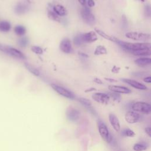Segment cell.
Segmentation results:
<instances>
[{
    "label": "cell",
    "mask_w": 151,
    "mask_h": 151,
    "mask_svg": "<svg viewBox=\"0 0 151 151\" xmlns=\"http://www.w3.org/2000/svg\"><path fill=\"white\" fill-rule=\"evenodd\" d=\"M124 119L128 123L134 124L140 120V116L137 112L134 111H129L125 114Z\"/></svg>",
    "instance_id": "ba28073f"
},
{
    "label": "cell",
    "mask_w": 151,
    "mask_h": 151,
    "mask_svg": "<svg viewBox=\"0 0 151 151\" xmlns=\"http://www.w3.org/2000/svg\"><path fill=\"white\" fill-rule=\"evenodd\" d=\"M67 118L71 122H76L80 118V112L74 108L67 109L66 111Z\"/></svg>",
    "instance_id": "30bf717a"
},
{
    "label": "cell",
    "mask_w": 151,
    "mask_h": 151,
    "mask_svg": "<svg viewBox=\"0 0 151 151\" xmlns=\"http://www.w3.org/2000/svg\"><path fill=\"white\" fill-rule=\"evenodd\" d=\"M28 9H29V6L27 4L25 3L20 2L16 5L15 8V11L17 14L21 15L27 12L28 11Z\"/></svg>",
    "instance_id": "2e32d148"
},
{
    "label": "cell",
    "mask_w": 151,
    "mask_h": 151,
    "mask_svg": "<svg viewBox=\"0 0 151 151\" xmlns=\"http://www.w3.org/2000/svg\"><path fill=\"white\" fill-rule=\"evenodd\" d=\"M121 135L124 137H133L135 136V133L132 130L126 128L122 131Z\"/></svg>",
    "instance_id": "4316f807"
},
{
    "label": "cell",
    "mask_w": 151,
    "mask_h": 151,
    "mask_svg": "<svg viewBox=\"0 0 151 151\" xmlns=\"http://www.w3.org/2000/svg\"><path fill=\"white\" fill-rule=\"evenodd\" d=\"M97 127L99 134L101 137L102 139L107 143H111L113 140V137L111 134L110 133L105 123L103 122L101 120H98Z\"/></svg>",
    "instance_id": "7a4b0ae2"
},
{
    "label": "cell",
    "mask_w": 151,
    "mask_h": 151,
    "mask_svg": "<svg viewBox=\"0 0 151 151\" xmlns=\"http://www.w3.org/2000/svg\"><path fill=\"white\" fill-rule=\"evenodd\" d=\"M109 120L114 130L117 132H119L120 130V124L117 117L115 114L110 113L109 116Z\"/></svg>",
    "instance_id": "5bb4252c"
},
{
    "label": "cell",
    "mask_w": 151,
    "mask_h": 151,
    "mask_svg": "<svg viewBox=\"0 0 151 151\" xmlns=\"http://www.w3.org/2000/svg\"><path fill=\"white\" fill-rule=\"evenodd\" d=\"M78 101L81 103L82 105H83L84 107H87V109H90L92 108V104H91V102L90 100H89L88 99H85V98H78Z\"/></svg>",
    "instance_id": "484cf974"
},
{
    "label": "cell",
    "mask_w": 151,
    "mask_h": 151,
    "mask_svg": "<svg viewBox=\"0 0 151 151\" xmlns=\"http://www.w3.org/2000/svg\"><path fill=\"white\" fill-rule=\"evenodd\" d=\"M81 38L84 42H93L97 40V36L94 31H90L81 34Z\"/></svg>",
    "instance_id": "9a60e30c"
},
{
    "label": "cell",
    "mask_w": 151,
    "mask_h": 151,
    "mask_svg": "<svg viewBox=\"0 0 151 151\" xmlns=\"http://www.w3.org/2000/svg\"><path fill=\"white\" fill-rule=\"evenodd\" d=\"M25 67L27 68V69L32 74H34L35 76H39L40 75V71L38 69H37L35 67H34V66H32V65H31L29 63H25L24 64Z\"/></svg>",
    "instance_id": "603a6c76"
},
{
    "label": "cell",
    "mask_w": 151,
    "mask_h": 151,
    "mask_svg": "<svg viewBox=\"0 0 151 151\" xmlns=\"http://www.w3.org/2000/svg\"><path fill=\"white\" fill-rule=\"evenodd\" d=\"M73 41H74V44L77 46H79V45H81V44H83L84 43V42L81 38V34L76 35L74 38Z\"/></svg>",
    "instance_id": "4dcf8cb0"
},
{
    "label": "cell",
    "mask_w": 151,
    "mask_h": 151,
    "mask_svg": "<svg viewBox=\"0 0 151 151\" xmlns=\"http://www.w3.org/2000/svg\"><path fill=\"white\" fill-rule=\"evenodd\" d=\"M108 88L112 92L117 93H122V94H129L131 93L132 91L126 87L121 86H116L111 85L108 86Z\"/></svg>",
    "instance_id": "7c38bea8"
},
{
    "label": "cell",
    "mask_w": 151,
    "mask_h": 151,
    "mask_svg": "<svg viewBox=\"0 0 151 151\" xmlns=\"http://www.w3.org/2000/svg\"><path fill=\"white\" fill-rule=\"evenodd\" d=\"M134 63L136 64L139 66H145L147 65H150L151 63L150 58L148 57H142L139 58L134 60Z\"/></svg>",
    "instance_id": "ac0fdd59"
},
{
    "label": "cell",
    "mask_w": 151,
    "mask_h": 151,
    "mask_svg": "<svg viewBox=\"0 0 151 151\" xmlns=\"http://www.w3.org/2000/svg\"><path fill=\"white\" fill-rule=\"evenodd\" d=\"M93 99L97 103L107 104L110 100L109 96L107 94L103 93H96L92 95Z\"/></svg>",
    "instance_id": "9c48e42d"
},
{
    "label": "cell",
    "mask_w": 151,
    "mask_h": 151,
    "mask_svg": "<svg viewBox=\"0 0 151 151\" xmlns=\"http://www.w3.org/2000/svg\"><path fill=\"white\" fill-rule=\"evenodd\" d=\"M51 86L54 91H55L60 95L64 96V97H66L70 99H74L75 98V96L72 92H71L70 91H69L68 90L66 89L65 88L62 86H60L55 84H51Z\"/></svg>",
    "instance_id": "52a82bcc"
},
{
    "label": "cell",
    "mask_w": 151,
    "mask_h": 151,
    "mask_svg": "<svg viewBox=\"0 0 151 151\" xmlns=\"http://www.w3.org/2000/svg\"><path fill=\"white\" fill-rule=\"evenodd\" d=\"M145 131L146 133L149 136V137H151V128L150 127H146L145 129Z\"/></svg>",
    "instance_id": "836d02e7"
},
{
    "label": "cell",
    "mask_w": 151,
    "mask_h": 151,
    "mask_svg": "<svg viewBox=\"0 0 151 151\" xmlns=\"http://www.w3.org/2000/svg\"><path fill=\"white\" fill-rule=\"evenodd\" d=\"M60 50L65 53H70L72 51V46L70 40L68 38L63 39L60 44Z\"/></svg>",
    "instance_id": "4fadbf2b"
},
{
    "label": "cell",
    "mask_w": 151,
    "mask_h": 151,
    "mask_svg": "<svg viewBox=\"0 0 151 151\" xmlns=\"http://www.w3.org/2000/svg\"><path fill=\"white\" fill-rule=\"evenodd\" d=\"M126 37L127 38L136 41H147L150 39V35L146 33L137 32H129L126 33Z\"/></svg>",
    "instance_id": "8992f818"
},
{
    "label": "cell",
    "mask_w": 151,
    "mask_h": 151,
    "mask_svg": "<svg viewBox=\"0 0 151 151\" xmlns=\"http://www.w3.org/2000/svg\"><path fill=\"white\" fill-rule=\"evenodd\" d=\"M53 11L58 16L63 17L67 14V10L63 6L61 5H56L54 6Z\"/></svg>",
    "instance_id": "e0dca14e"
},
{
    "label": "cell",
    "mask_w": 151,
    "mask_h": 151,
    "mask_svg": "<svg viewBox=\"0 0 151 151\" xmlns=\"http://www.w3.org/2000/svg\"><path fill=\"white\" fill-rule=\"evenodd\" d=\"M148 147V145L145 142H139L135 143L133 147L134 151H144Z\"/></svg>",
    "instance_id": "ffe728a7"
},
{
    "label": "cell",
    "mask_w": 151,
    "mask_h": 151,
    "mask_svg": "<svg viewBox=\"0 0 151 151\" xmlns=\"http://www.w3.org/2000/svg\"><path fill=\"white\" fill-rule=\"evenodd\" d=\"M107 95L109 96L110 98H111L114 101L119 102L121 100V96L119 93H114V92H110L107 94Z\"/></svg>",
    "instance_id": "83f0119b"
},
{
    "label": "cell",
    "mask_w": 151,
    "mask_h": 151,
    "mask_svg": "<svg viewBox=\"0 0 151 151\" xmlns=\"http://www.w3.org/2000/svg\"><path fill=\"white\" fill-rule=\"evenodd\" d=\"M144 81L146 82V83H150L151 82V77L150 76L149 77H145L144 79H143Z\"/></svg>",
    "instance_id": "8d00e7d4"
},
{
    "label": "cell",
    "mask_w": 151,
    "mask_h": 151,
    "mask_svg": "<svg viewBox=\"0 0 151 151\" xmlns=\"http://www.w3.org/2000/svg\"><path fill=\"white\" fill-rule=\"evenodd\" d=\"M48 17L51 20H53V21H57V22H60V19L59 17L54 12H52L51 11H48Z\"/></svg>",
    "instance_id": "f1b7e54d"
},
{
    "label": "cell",
    "mask_w": 151,
    "mask_h": 151,
    "mask_svg": "<svg viewBox=\"0 0 151 151\" xmlns=\"http://www.w3.org/2000/svg\"><path fill=\"white\" fill-rule=\"evenodd\" d=\"M81 15L83 21L87 24L89 25H93L94 24L95 17L88 7L85 6L81 9Z\"/></svg>",
    "instance_id": "5b68a950"
},
{
    "label": "cell",
    "mask_w": 151,
    "mask_h": 151,
    "mask_svg": "<svg viewBox=\"0 0 151 151\" xmlns=\"http://www.w3.org/2000/svg\"><path fill=\"white\" fill-rule=\"evenodd\" d=\"M15 33L18 36H22L26 33V28L23 25H17L14 28Z\"/></svg>",
    "instance_id": "cb8c5ba5"
},
{
    "label": "cell",
    "mask_w": 151,
    "mask_h": 151,
    "mask_svg": "<svg viewBox=\"0 0 151 151\" xmlns=\"http://www.w3.org/2000/svg\"><path fill=\"white\" fill-rule=\"evenodd\" d=\"M145 15L147 17L150 16V13H151V10H150V7L149 5H146L145 8Z\"/></svg>",
    "instance_id": "d6a6232c"
},
{
    "label": "cell",
    "mask_w": 151,
    "mask_h": 151,
    "mask_svg": "<svg viewBox=\"0 0 151 151\" xmlns=\"http://www.w3.org/2000/svg\"><path fill=\"white\" fill-rule=\"evenodd\" d=\"M18 44H19V45L20 47H25L28 45V39L27 37H22L21 38L18 40Z\"/></svg>",
    "instance_id": "f546056e"
},
{
    "label": "cell",
    "mask_w": 151,
    "mask_h": 151,
    "mask_svg": "<svg viewBox=\"0 0 151 151\" xmlns=\"http://www.w3.org/2000/svg\"><path fill=\"white\" fill-rule=\"evenodd\" d=\"M94 81L95 83H97V84H103L102 81H101L100 79L98 78H95L94 79Z\"/></svg>",
    "instance_id": "74e56055"
},
{
    "label": "cell",
    "mask_w": 151,
    "mask_h": 151,
    "mask_svg": "<svg viewBox=\"0 0 151 151\" xmlns=\"http://www.w3.org/2000/svg\"><path fill=\"white\" fill-rule=\"evenodd\" d=\"M94 55H103V54H107V50L106 47L103 45H99L96 47L95 51L94 52Z\"/></svg>",
    "instance_id": "d4e9b609"
},
{
    "label": "cell",
    "mask_w": 151,
    "mask_h": 151,
    "mask_svg": "<svg viewBox=\"0 0 151 151\" xmlns=\"http://www.w3.org/2000/svg\"><path fill=\"white\" fill-rule=\"evenodd\" d=\"M87 4L89 7H93L95 5V2L93 0H88Z\"/></svg>",
    "instance_id": "d590c367"
},
{
    "label": "cell",
    "mask_w": 151,
    "mask_h": 151,
    "mask_svg": "<svg viewBox=\"0 0 151 151\" xmlns=\"http://www.w3.org/2000/svg\"><path fill=\"white\" fill-rule=\"evenodd\" d=\"M78 1L83 6L86 5V0H78Z\"/></svg>",
    "instance_id": "ab89813d"
},
{
    "label": "cell",
    "mask_w": 151,
    "mask_h": 151,
    "mask_svg": "<svg viewBox=\"0 0 151 151\" xmlns=\"http://www.w3.org/2000/svg\"><path fill=\"white\" fill-rule=\"evenodd\" d=\"M132 110L137 113H141L143 114H149L151 111L150 105L146 102L137 101L134 103L132 106Z\"/></svg>",
    "instance_id": "277c9868"
},
{
    "label": "cell",
    "mask_w": 151,
    "mask_h": 151,
    "mask_svg": "<svg viewBox=\"0 0 151 151\" xmlns=\"http://www.w3.org/2000/svg\"><path fill=\"white\" fill-rule=\"evenodd\" d=\"M132 53L134 55H137V56H147V55H150L151 54V51H150V49H143V50L132 51Z\"/></svg>",
    "instance_id": "7402d4cb"
},
{
    "label": "cell",
    "mask_w": 151,
    "mask_h": 151,
    "mask_svg": "<svg viewBox=\"0 0 151 151\" xmlns=\"http://www.w3.org/2000/svg\"><path fill=\"white\" fill-rule=\"evenodd\" d=\"M96 89L95 88H93V87H91L90 88H88V89H87L86 90H85V92L86 93H87V92H89V91H94L96 90Z\"/></svg>",
    "instance_id": "60d3db41"
},
{
    "label": "cell",
    "mask_w": 151,
    "mask_h": 151,
    "mask_svg": "<svg viewBox=\"0 0 151 151\" xmlns=\"http://www.w3.org/2000/svg\"><path fill=\"white\" fill-rule=\"evenodd\" d=\"M120 70V67H116V66L114 65V66H113V67L112 68L111 71L113 72L114 73H118L119 72Z\"/></svg>",
    "instance_id": "e575fe53"
},
{
    "label": "cell",
    "mask_w": 151,
    "mask_h": 151,
    "mask_svg": "<svg viewBox=\"0 0 151 151\" xmlns=\"http://www.w3.org/2000/svg\"><path fill=\"white\" fill-rule=\"evenodd\" d=\"M11 28V24L7 21H2L0 22V31L8 32Z\"/></svg>",
    "instance_id": "44dd1931"
},
{
    "label": "cell",
    "mask_w": 151,
    "mask_h": 151,
    "mask_svg": "<svg viewBox=\"0 0 151 151\" xmlns=\"http://www.w3.org/2000/svg\"><path fill=\"white\" fill-rule=\"evenodd\" d=\"M140 1H141V2H144L145 1V0H139Z\"/></svg>",
    "instance_id": "b9f144b4"
},
{
    "label": "cell",
    "mask_w": 151,
    "mask_h": 151,
    "mask_svg": "<svg viewBox=\"0 0 151 151\" xmlns=\"http://www.w3.org/2000/svg\"><path fill=\"white\" fill-rule=\"evenodd\" d=\"M119 45L122 47L124 48L125 50L132 51H137L143 49H150L151 45L149 42H137V43H132L129 42H124L119 40V39L117 40L116 42Z\"/></svg>",
    "instance_id": "6da1fadb"
},
{
    "label": "cell",
    "mask_w": 151,
    "mask_h": 151,
    "mask_svg": "<svg viewBox=\"0 0 151 151\" xmlns=\"http://www.w3.org/2000/svg\"><path fill=\"white\" fill-rule=\"evenodd\" d=\"M0 51L6 53V54L13 57L14 58H19V59H25V55L19 50L11 47L8 45H0Z\"/></svg>",
    "instance_id": "3957f363"
},
{
    "label": "cell",
    "mask_w": 151,
    "mask_h": 151,
    "mask_svg": "<svg viewBox=\"0 0 151 151\" xmlns=\"http://www.w3.org/2000/svg\"><path fill=\"white\" fill-rule=\"evenodd\" d=\"M104 79L109 82H111V83H113V82H116L117 80H115V79H113V78H104Z\"/></svg>",
    "instance_id": "f35d334b"
},
{
    "label": "cell",
    "mask_w": 151,
    "mask_h": 151,
    "mask_svg": "<svg viewBox=\"0 0 151 151\" xmlns=\"http://www.w3.org/2000/svg\"><path fill=\"white\" fill-rule=\"evenodd\" d=\"M121 80L123 82L128 84L129 85L134 87V88H136L138 90H145L147 89V87L145 85L136 80H132V79H127V78H122Z\"/></svg>",
    "instance_id": "8fae6325"
},
{
    "label": "cell",
    "mask_w": 151,
    "mask_h": 151,
    "mask_svg": "<svg viewBox=\"0 0 151 151\" xmlns=\"http://www.w3.org/2000/svg\"><path fill=\"white\" fill-rule=\"evenodd\" d=\"M95 31L96 32H97L99 35H100L101 37H102L103 38L107 40H109V41H113V42H116L117 38H116V37H112V36H110L108 34H107L106 32H103V31L99 29H97V28H95Z\"/></svg>",
    "instance_id": "d6986e66"
},
{
    "label": "cell",
    "mask_w": 151,
    "mask_h": 151,
    "mask_svg": "<svg viewBox=\"0 0 151 151\" xmlns=\"http://www.w3.org/2000/svg\"><path fill=\"white\" fill-rule=\"evenodd\" d=\"M31 50L33 52H34L37 54H42L43 53L42 49L41 47H38V46H35V45L31 46Z\"/></svg>",
    "instance_id": "1f68e13d"
}]
</instances>
